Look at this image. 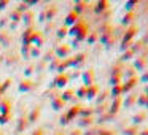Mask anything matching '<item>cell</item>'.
I'll return each instance as SVG.
<instances>
[{
    "label": "cell",
    "instance_id": "cell-1",
    "mask_svg": "<svg viewBox=\"0 0 148 135\" xmlns=\"http://www.w3.org/2000/svg\"><path fill=\"white\" fill-rule=\"evenodd\" d=\"M135 65H137V68H138V70H142V68H145V67L148 65V59H147V57H145V59H137Z\"/></svg>",
    "mask_w": 148,
    "mask_h": 135
},
{
    "label": "cell",
    "instance_id": "cell-2",
    "mask_svg": "<svg viewBox=\"0 0 148 135\" xmlns=\"http://www.w3.org/2000/svg\"><path fill=\"white\" fill-rule=\"evenodd\" d=\"M143 118H147V113H140V115H137L135 116V122H138V119H143Z\"/></svg>",
    "mask_w": 148,
    "mask_h": 135
},
{
    "label": "cell",
    "instance_id": "cell-3",
    "mask_svg": "<svg viewBox=\"0 0 148 135\" xmlns=\"http://www.w3.org/2000/svg\"><path fill=\"white\" fill-rule=\"evenodd\" d=\"M142 80H143V81H148V72L143 75V76H142Z\"/></svg>",
    "mask_w": 148,
    "mask_h": 135
},
{
    "label": "cell",
    "instance_id": "cell-4",
    "mask_svg": "<svg viewBox=\"0 0 148 135\" xmlns=\"http://www.w3.org/2000/svg\"><path fill=\"white\" fill-rule=\"evenodd\" d=\"M140 135H148V129H145V130L143 132H142V134Z\"/></svg>",
    "mask_w": 148,
    "mask_h": 135
},
{
    "label": "cell",
    "instance_id": "cell-5",
    "mask_svg": "<svg viewBox=\"0 0 148 135\" xmlns=\"http://www.w3.org/2000/svg\"><path fill=\"white\" fill-rule=\"evenodd\" d=\"M145 95H148V87H147V94H145Z\"/></svg>",
    "mask_w": 148,
    "mask_h": 135
}]
</instances>
